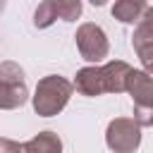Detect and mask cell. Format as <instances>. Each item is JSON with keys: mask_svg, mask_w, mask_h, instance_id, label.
I'll return each mask as SVG.
<instances>
[{"mask_svg": "<svg viewBox=\"0 0 153 153\" xmlns=\"http://www.w3.org/2000/svg\"><path fill=\"white\" fill-rule=\"evenodd\" d=\"M146 2L143 0H120V2H115L112 5V17L115 19H120L122 24H139V19L143 17V12H146Z\"/></svg>", "mask_w": 153, "mask_h": 153, "instance_id": "52a82bcc", "label": "cell"}, {"mask_svg": "<svg viewBox=\"0 0 153 153\" xmlns=\"http://www.w3.org/2000/svg\"><path fill=\"white\" fill-rule=\"evenodd\" d=\"M0 153H22V143L0 136Z\"/></svg>", "mask_w": 153, "mask_h": 153, "instance_id": "5bb4252c", "label": "cell"}, {"mask_svg": "<svg viewBox=\"0 0 153 153\" xmlns=\"http://www.w3.org/2000/svg\"><path fill=\"white\" fill-rule=\"evenodd\" d=\"M131 67L122 60H110L105 65L81 67L74 79V88L84 96H100V93H122L127 91Z\"/></svg>", "mask_w": 153, "mask_h": 153, "instance_id": "6da1fadb", "label": "cell"}, {"mask_svg": "<svg viewBox=\"0 0 153 153\" xmlns=\"http://www.w3.org/2000/svg\"><path fill=\"white\" fill-rule=\"evenodd\" d=\"M0 10H2V5H0Z\"/></svg>", "mask_w": 153, "mask_h": 153, "instance_id": "9a60e30c", "label": "cell"}, {"mask_svg": "<svg viewBox=\"0 0 153 153\" xmlns=\"http://www.w3.org/2000/svg\"><path fill=\"white\" fill-rule=\"evenodd\" d=\"M105 143L112 153H134L141 143V127L134 117H115L105 129Z\"/></svg>", "mask_w": 153, "mask_h": 153, "instance_id": "277c9868", "label": "cell"}, {"mask_svg": "<svg viewBox=\"0 0 153 153\" xmlns=\"http://www.w3.org/2000/svg\"><path fill=\"white\" fill-rule=\"evenodd\" d=\"M131 45L143 65V72H148L153 76V38L148 36H139V33H131Z\"/></svg>", "mask_w": 153, "mask_h": 153, "instance_id": "9c48e42d", "label": "cell"}, {"mask_svg": "<svg viewBox=\"0 0 153 153\" xmlns=\"http://www.w3.org/2000/svg\"><path fill=\"white\" fill-rule=\"evenodd\" d=\"M57 19V10H55V0H45L36 7L33 12V26L36 29H48L53 22Z\"/></svg>", "mask_w": 153, "mask_h": 153, "instance_id": "30bf717a", "label": "cell"}, {"mask_svg": "<svg viewBox=\"0 0 153 153\" xmlns=\"http://www.w3.org/2000/svg\"><path fill=\"white\" fill-rule=\"evenodd\" d=\"M74 38H76V48H79V53H81V57H84L86 62L98 65V62H103V60L108 57V53H110V43H108L105 31H103L98 24H93V22L81 24V26L76 29V33H74Z\"/></svg>", "mask_w": 153, "mask_h": 153, "instance_id": "5b68a950", "label": "cell"}, {"mask_svg": "<svg viewBox=\"0 0 153 153\" xmlns=\"http://www.w3.org/2000/svg\"><path fill=\"white\" fill-rule=\"evenodd\" d=\"M55 10H57V17L60 19L74 22L81 14V2L79 0H55Z\"/></svg>", "mask_w": 153, "mask_h": 153, "instance_id": "7c38bea8", "label": "cell"}, {"mask_svg": "<svg viewBox=\"0 0 153 153\" xmlns=\"http://www.w3.org/2000/svg\"><path fill=\"white\" fill-rule=\"evenodd\" d=\"M26 98H29L26 84H19V86L0 84V110H17L26 103Z\"/></svg>", "mask_w": 153, "mask_h": 153, "instance_id": "ba28073f", "label": "cell"}, {"mask_svg": "<svg viewBox=\"0 0 153 153\" xmlns=\"http://www.w3.org/2000/svg\"><path fill=\"white\" fill-rule=\"evenodd\" d=\"M127 91L134 100V122L139 127H153V76L143 69H131Z\"/></svg>", "mask_w": 153, "mask_h": 153, "instance_id": "3957f363", "label": "cell"}, {"mask_svg": "<svg viewBox=\"0 0 153 153\" xmlns=\"http://www.w3.org/2000/svg\"><path fill=\"white\" fill-rule=\"evenodd\" d=\"M0 84H10V86H19L24 84V69L17 62H0Z\"/></svg>", "mask_w": 153, "mask_h": 153, "instance_id": "8fae6325", "label": "cell"}, {"mask_svg": "<svg viewBox=\"0 0 153 153\" xmlns=\"http://www.w3.org/2000/svg\"><path fill=\"white\" fill-rule=\"evenodd\" d=\"M22 153H62V141L55 131H38L33 139L22 143Z\"/></svg>", "mask_w": 153, "mask_h": 153, "instance_id": "8992f818", "label": "cell"}, {"mask_svg": "<svg viewBox=\"0 0 153 153\" xmlns=\"http://www.w3.org/2000/svg\"><path fill=\"white\" fill-rule=\"evenodd\" d=\"M134 33L153 38V5H148V7H146V12H143V17L139 19V24H136Z\"/></svg>", "mask_w": 153, "mask_h": 153, "instance_id": "4fadbf2b", "label": "cell"}, {"mask_svg": "<svg viewBox=\"0 0 153 153\" xmlns=\"http://www.w3.org/2000/svg\"><path fill=\"white\" fill-rule=\"evenodd\" d=\"M72 91H74V84L67 81L65 76H57V74L43 76V79L36 84V91H33V96H31V98H33V110H36V115H41V117H53V115H57V112L67 105Z\"/></svg>", "mask_w": 153, "mask_h": 153, "instance_id": "7a4b0ae2", "label": "cell"}]
</instances>
